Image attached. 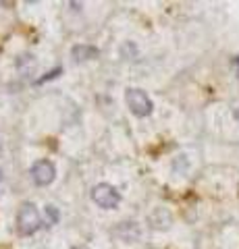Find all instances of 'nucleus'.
I'll list each match as a JSON object with an SVG mask.
<instances>
[{
	"label": "nucleus",
	"mask_w": 239,
	"mask_h": 249,
	"mask_svg": "<svg viewBox=\"0 0 239 249\" xmlns=\"http://www.w3.org/2000/svg\"><path fill=\"white\" fill-rule=\"evenodd\" d=\"M29 175H32V181L36 185L46 187V185H50L52 181H55L56 168H55V164H52L50 160H37L36 164L32 166V170H29Z\"/></svg>",
	"instance_id": "4"
},
{
	"label": "nucleus",
	"mask_w": 239,
	"mask_h": 249,
	"mask_svg": "<svg viewBox=\"0 0 239 249\" xmlns=\"http://www.w3.org/2000/svg\"><path fill=\"white\" fill-rule=\"evenodd\" d=\"M92 199L102 210H114L121 204V193L109 183H98L94 189H92Z\"/></svg>",
	"instance_id": "2"
},
{
	"label": "nucleus",
	"mask_w": 239,
	"mask_h": 249,
	"mask_svg": "<svg viewBox=\"0 0 239 249\" xmlns=\"http://www.w3.org/2000/svg\"><path fill=\"white\" fill-rule=\"evenodd\" d=\"M125 102H127L129 110L133 112L135 116H140V119H142V116H148L152 112V108H154V104H152V100H150L148 93H146L144 89H137V88L127 89Z\"/></svg>",
	"instance_id": "3"
},
{
	"label": "nucleus",
	"mask_w": 239,
	"mask_h": 249,
	"mask_svg": "<svg viewBox=\"0 0 239 249\" xmlns=\"http://www.w3.org/2000/svg\"><path fill=\"white\" fill-rule=\"evenodd\" d=\"M73 54V58L77 62H83V60H92V58H96L98 56V48H94V46H88V44H79V46H75V48L71 50Z\"/></svg>",
	"instance_id": "5"
},
{
	"label": "nucleus",
	"mask_w": 239,
	"mask_h": 249,
	"mask_svg": "<svg viewBox=\"0 0 239 249\" xmlns=\"http://www.w3.org/2000/svg\"><path fill=\"white\" fill-rule=\"evenodd\" d=\"M17 69H19V73L21 75H34L36 73V69H37V62L36 58L32 56V54H21V56L17 58Z\"/></svg>",
	"instance_id": "6"
},
{
	"label": "nucleus",
	"mask_w": 239,
	"mask_h": 249,
	"mask_svg": "<svg viewBox=\"0 0 239 249\" xmlns=\"http://www.w3.org/2000/svg\"><path fill=\"white\" fill-rule=\"evenodd\" d=\"M235 65H237V67H239V58H235Z\"/></svg>",
	"instance_id": "9"
},
{
	"label": "nucleus",
	"mask_w": 239,
	"mask_h": 249,
	"mask_svg": "<svg viewBox=\"0 0 239 249\" xmlns=\"http://www.w3.org/2000/svg\"><path fill=\"white\" fill-rule=\"evenodd\" d=\"M46 218H48V224H56L58 222V210L55 206H46Z\"/></svg>",
	"instance_id": "7"
},
{
	"label": "nucleus",
	"mask_w": 239,
	"mask_h": 249,
	"mask_svg": "<svg viewBox=\"0 0 239 249\" xmlns=\"http://www.w3.org/2000/svg\"><path fill=\"white\" fill-rule=\"evenodd\" d=\"M73 249H88V247H86V245H75Z\"/></svg>",
	"instance_id": "8"
},
{
	"label": "nucleus",
	"mask_w": 239,
	"mask_h": 249,
	"mask_svg": "<svg viewBox=\"0 0 239 249\" xmlns=\"http://www.w3.org/2000/svg\"><path fill=\"white\" fill-rule=\"evenodd\" d=\"M42 227V216L37 212L34 204H23L17 212V231L21 235H34V232Z\"/></svg>",
	"instance_id": "1"
}]
</instances>
